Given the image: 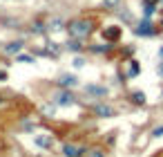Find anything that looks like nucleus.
Returning <instances> with one entry per match:
<instances>
[{
    "label": "nucleus",
    "mask_w": 163,
    "mask_h": 157,
    "mask_svg": "<svg viewBox=\"0 0 163 157\" xmlns=\"http://www.w3.org/2000/svg\"><path fill=\"white\" fill-rule=\"evenodd\" d=\"M92 25L87 20H74L69 23V36H74V38H85V36L90 34Z\"/></svg>",
    "instance_id": "nucleus-1"
},
{
    "label": "nucleus",
    "mask_w": 163,
    "mask_h": 157,
    "mask_svg": "<svg viewBox=\"0 0 163 157\" xmlns=\"http://www.w3.org/2000/svg\"><path fill=\"white\" fill-rule=\"evenodd\" d=\"M63 153H65L67 157H78V155H83L85 150L78 148V146H74V144H65V146H63Z\"/></svg>",
    "instance_id": "nucleus-2"
},
{
    "label": "nucleus",
    "mask_w": 163,
    "mask_h": 157,
    "mask_svg": "<svg viewBox=\"0 0 163 157\" xmlns=\"http://www.w3.org/2000/svg\"><path fill=\"white\" fill-rule=\"evenodd\" d=\"M103 36H105L107 41H119V38H121V29H119V27H105V29H103Z\"/></svg>",
    "instance_id": "nucleus-3"
},
{
    "label": "nucleus",
    "mask_w": 163,
    "mask_h": 157,
    "mask_svg": "<svg viewBox=\"0 0 163 157\" xmlns=\"http://www.w3.org/2000/svg\"><path fill=\"white\" fill-rule=\"evenodd\" d=\"M38 146H43V148H52V137L49 135H36V139H34Z\"/></svg>",
    "instance_id": "nucleus-4"
},
{
    "label": "nucleus",
    "mask_w": 163,
    "mask_h": 157,
    "mask_svg": "<svg viewBox=\"0 0 163 157\" xmlns=\"http://www.w3.org/2000/svg\"><path fill=\"white\" fill-rule=\"evenodd\" d=\"M94 110H96L98 117H114V110H112L110 106H96Z\"/></svg>",
    "instance_id": "nucleus-5"
},
{
    "label": "nucleus",
    "mask_w": 163,
    "mask_h": 157,
    "mask_svg": "<svg viewBox=\"0 0 163 157\" xmlns=\"http://www.w3.org/2000/svg\"><path fill=\"white\" fill-rule=\"evenodd\" d=\"M72 101H74V97L69 94V92H63V94L56 97V103H61V106H69Z\"/></svg>",
    "instance_id": "nucleus-6"
},
{
    "label": "nucleus",
    "mask_w": 163,
    "mask_h": 157,
    "mask_svg": "<svg viewBox=\"0 0 163 157\" xmlns=\"http://www.w3.org/2000/svg\"><path fill=\"white\" fill-rule=\"evenodd\" d=\"M136 34H139V36H150V34H152V25H150V23H141V25L136 27Z\"/></svg>",
    "instance_id": "nucleus-7"
},
{
    "label": "nucleus",
    "mask_w": 163,
    "mask_h": 157,
    "mask_svg": "<svg viewBox=\"0 0 163 157\" xmlns=\"http://www.w3.org/2000/svg\"><path fill=\"white\" fill-rule=\"evenodd\" d=\"M61 85H63V88H72V85H76V76H72V74L61 76Z\"/></svg>",
    "instance_id": "nucleus-8"
},
{
    "label": "nucleus",
    "mask_w": 163,
    "mask_h": 157,
    "mask_svg": "<svg viewBox=\"0 0 163 157\" xmlns=\"http://www.w3.org/2000/svg\"><path fill=\"white\" fill-rule=\"evenodd\" d=\"M85 92H90V94H96V97H105V88H98V85H87Z\"/></svg>",
    "instance_id": "nucleus-9"
},
{
    "label": "nucleus",
    "mask_w": 163,
    "mask_h": 157,
    "mask_svg": "<svg viewBox=\"0 0 163 157\" xmlns=\"http://www.w3.org/2000/svg\"><path fill=\"white\" fill-rule=\"evenodd\" d=\"M20 47H23V43H9L7 47H5V52H7V54H18V52H20Z\"/></svg>",
    "instance_id": "nucleus-10"
},
{
    "label": "nucleus",
    "mask_w": 163,
    "mask_h": 157,
    "mask_svg": "<svg viewBox=\"0 0 163 157\" xmlns=\"http://www.w3.org/2000/svg\"><path fill=\"white\" fill-rule=\"evenodd\" d=\"M49 27H52V29H63V20H61V18H54V20L49 23Z\"/></svg>",
    "instance_id": "nucleus-11"
},
{
    "label": "nucleus",
    "mask_w": 163,
    "mask_h": 157,
    "mask_svg": "<svg viewBox=\"0 0 163 157\" xmlns=\"http://www.w3.org/2000/svg\"><path fill=\"white\" fill-rule=\"evenodd\" d=\"M134 101H136V103H143V101H145V94H143V92H134Z\"/></svg>",
    "instance_id": "nucleus-12"
},
{
    "label": "nucleus",
    "mask_w": 163,
    "mask_h": 157,
    "mask_svg": "<svg viewBox=\"0 0 163 157\" xmlns=\"http://www.w3.org/2000/svg\"><path fill=\"white\" fill-rule=\"evenodd\" d=\"M67 50H72V52H78V50H81V45L76 43V41H72V43H67Z\"/></svg>",
    "instance_id": "nucleus-13"
},
{
    "label": "nucleus",
    "mask_w": 163,
    "mask_h": 157,
    "mask_svg": "<svg viewBox=\"0 0 163 157\" xmlns=\"http://www.w3.org/2000/svg\"><path fill=\"white\" fill-rule=\"evenodd\" d=\"M103 2H105V5H110V7H116V5H119V0H103Z\"/></svg>",
    "instance_id": "nucleus-14"
},
{
    "label": "nucleus",
    "mask_w": 163,
    "mask_h": 157,
    "mask_svg": "<svg viewBox=\"0 0 163 157\" xmlns=\"http://www.w3.org/2000/svg\"><path fill=\"white\" fill-rule=\"evenodd\" d=\"M83 63H85L83 59H76V61H74V68H83Z\"/></svg>",
    "instance_id": "nucleus-15"
},
{
    "label": "nucleus",
    "mask_w": 163,
    "mask_h": 157,
    "mask_svg": "<svg viewBox=\"0 0 163 157\" xmlns=\"http://www.w3.org/2000/svg\"><path fill=\"white\" fill-rule=\"evenodd\" d=\"M18 61H23V63H31V59H29V56H18Z\"/></svg>",
    "instance_id": "nucleus-16"
},
{
    "label": "nucleus",
    "mask_w": 163,
    "mask_h": 157,
    "mask_svg": "<svg viewBox=\"0 0 163 157\" xmlns=\"http://www.w3.org/2000/svg\"><path fill=\"white\" fill-rule=\"evenodd\" d=\"M161 135H163V126H161V128H157V130H154V137H161Z\"/></svg>",
    "instance_id": "nucleus-17"
},
{
    "label": "nucleus",
    "mask_w": 163,
    "mask_h": 157,
    "mask_svg": "<svg viewBox=\"0 0 163 157\" xmlns=\"http://www.w3.org/2000/svg\"><path fill=\"white\" fill-rule=\"evenodd\" d=\"M92 157H105V155H103L101 150H94V153H92Z\"/></svg>",
    "instance_id": "nucleus-18"
},
{
    "label": "nucleus",
    "mask_w": 163,
    "mask_h": 157,
    "mask_svg": "<svg viewBox=\"0 0 163 157\" xmlns=\"http://www.w3.org/2000/svg\"><path fill=\"white\" fill-rule=\"evenodd\" d=\"M159 74L163 76V63H159Z\"/></svg>",
    "instance_id": "nucleus-19"
},
{
    "label": "nucleus",
    "mask_w": 163,
    "mask_h": 157,
    "mask_svg": "<svg viewBox=\"0 0 163 157\" xmlns=\"http://www.w3.org/2000/svg\"><path fill=\"white\" fill-rule=\"evenodd\" d=\"M154 2H159V0H145V5H154Z\"/></svg>",
    "instance_id": "nucleus-20"
},
{
    "label": "nucleus",
    "mask_w": 163,
    "mask_h": 157,
    "mask_svg": "<svg viewBox=\"0 0 163 157\" xmlns=\"http://www.w3.org/2000/svg\"><path fill=\"white\" fill-rule=\"evenodd\" d=\"M5 76H7V74H5V72H0V79H5Z\"/></svg>",
    "instance_id": "nucleus-21"
},
{
    "label": "nucleus",
    "mask_w": 163,
    "mask_h": 157,
    "mask_svg": "<svg viewBox=\"0 0 163 157\" xmlns=\"http://www.w3.org/2000/svg\"><path fill=\"white\" fill-rule=\"evenodd\" d=\"M161 56H163V47H161Z\"/></svg>",
    "instance_id": "nucleus-22"
}]
</instances>
